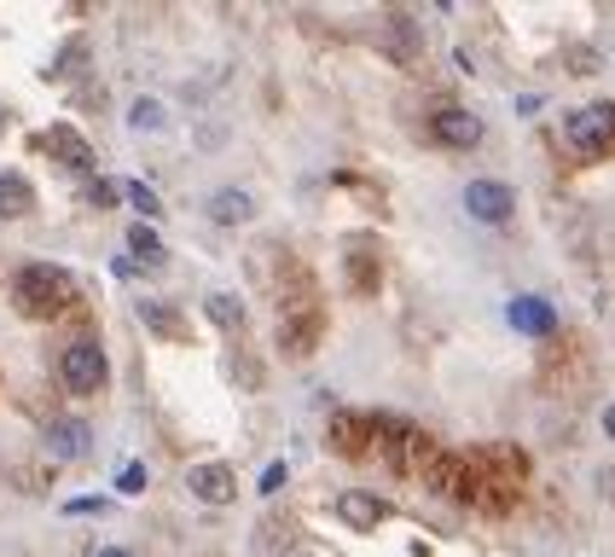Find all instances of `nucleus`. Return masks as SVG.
Wrapping results in <instances>:
<instances>
[{
  "label": "nucleus",
  "mask_w": 615,
  "mask_h": 557,
  "mask_svg": "<svg viewBox=\"0 0 615 557\" xmlns=\"http://www.w3.org/2000/svg\"><path fill=\"white\" fill-rule=\"evenodd\" d=\"M12 302H18V314H30V320H59L64 308H75V278L59 262H30L12 278Z\"/></svg>",
  "instance_id": "obj_1"
},
{
  "label": "nucleus",
  "mask_w": 615,
  "mask_h": 557,
  "mask_svg": "<svg viewBox=\"0 0 615 557\" xmlns=\"http://www.w3.org/2000/svg\"><path fill=\"white\" fill-rule=\"evenodd\" d=\"M372 453H377V459L390 465L395 476H430V465L442 459V453H435V442L424 436L419 424H406V418H377Z\"/></svg>",
  "instance_id": "obj_2"
},
{
  "label": "nucleus",
  "mask_w": 615,
  "mask_h": 557,
  "mask_svg": "<svg viewBox=\"0 0 615 557\" xmlns=\"http://www.w3.org/2000/svg\"><path fill=\"white\" fill-rule=\"evenodd\" d=\"M105 377H111V361H105V348H99V337H70L64 354H59V384L64 395L75 401H88L105 389Z\"/></svg>",
  "instance_id": "obj_3"
},
{
  "label": "nucleus",
  "mask_w": 615,
  "mask_h": 557,
  "mask_svg": "<svg viewBox=\"0 0 615 557\" xmlns=\"http://www.w3.org/2000/svg\"><path fill=\"white\" fill-rule=\"evenodd\" d=\"M563 140H569L575 158H609L615 151V105H575L563 117Z\"/></svg>",
  "instance_id": "obj_4"
},
{
  "label": "nucleus",
  "mask_w": 615,
  "mask_h": 557,
  "mask_svg": "<svg viewBox=\"0 0 615 557\" xmlns=\"http://www.w3.org/2000/svg\"><path fill=\"white\" fill-rule=\"evenodd\" d=\"M320 325H325L320 302H285V308H279V348H285L291 361H308V354L320 348Z\"/></svg>",
  "instance_id": "obj_5"
},
{
  "label": "nucleus",
  "mask_w": 615,
  "mask_h": 557,
  "mask_svg": "<svg viewBox=\"0 0 615 557\" xmlns=\"http://www.w3.org/2000/svg\"><path fill=\"white\" fill-rule=\"evenodd\" d=\"M36 151H47L53 163H64V169H75V174H88V169H93V145H88V134H82V129H70V122H53V129H41V134H36Z\"/></svg>",
  "instance_id": "obj_6"
},
{
  "label": "nucleus",
  "mask_w": 615,
  "mask_h": 557,
  "mask_svg": "<svg viewBox=\"0 0 615 557\" xmlns=\"http://www.w3.org/2000/svg\"><path fill=\"white\" fill-rule=\"evenodd\" d=\"M377 53L390 59V64H413L424 53V30L406 12H390V18L377 23Z\"/></svg>",
  "instance_id": "obj_7"
},
{
  "label": "nucleus",
  "mask_w": 615,
  "mask_h": 557,
  "mask_svg": "<svg viewBox=\"0 0 615 557\" xmlns=\"http://www.w3.org/2000/svg\"><path fill=\"white\" fill-rule=\"evenodd\" d=\"M511 210H517V192H511L505 181H471V186H465V215H471V221L505 226Z\"/></svg>",
  "instance_id": "obj_8"
},
{
  "label": "nucleus",
  "mask_w": 615,
  "mask_h": 557,
  "mask_svg": "<svg viewBox=\"0 0 615 557\" xmlns=\"http://www.w3.org/2000/svg\"><path fill=\"white\" fill-rule=\"evenodd\" d=\"M430 134H435V145H447V151H471V145H482V117L465 111V105H442L430 117Z\"/></svg>",
  "instance_id": "obj_9"
},
{
  "label": "nucleus",
  "mask_w": 615,
  "mask_h": 557,
  "mask_svg": "<svg viewBox=\"0 0 615 557\" xmlns=\"http://www.w3.org/2000/svg\"><path fill=\"white\" fill-rule=\"evenodd\" d=\"M186 494L203 505H226V499H239V470L221 465V459H203L186 470Z\"/></svg>",
  "instance_id": "obj_10"
},
{
  "label": "nucleus",
  "mask_w": 615,
  "mask_h": 557,
  "mask_svg": "<svg viewBox=\"0 0 615 557\" xmlns=\"http://www.w3.org/2000/svg\"><path fill=\"white\" fill-rule=\"evenodd\" d=\"M349 528H361V535H372L377 523H390L395 512H390V499H377V494H366V488H349V494H337V505H331Z\"/></svg>",
  "instance_id": "obj_11"
},
{
  "label": "nucleus",
  "mask_w": 615,
  "mask_h": 557,
  "mask_svg": "<svg viewBox=\"0 0 615 557\" xmlns=\"http://www.w3.org/2000/svg\"><path fill=\"white\" fill-rule=\"evenodd\" d=\"M331 453H343V459H361V453H372L377 442V418H361V413H343V418H331Z\"/></svg>",
  "instance_id": "obj_12"
},
{
  "label": "nucleus",
  "mask_w": 615,
  "mask_h": 557,
  "mask_svg": "<svg viewBox=\"0 0 615 557\" xmlns=\"http://www.w3.org/2000/svg\"><path fill=\"white\" fill-rule=\"evenodd\" d=\"M41 436H47V453H53V459H82L93 447V429L82 418H47Z\"/></svg>",
  "instance_id": "obj_13"
},
{
  "label": "nucleus",
  "mask_w": 615,
  "mask_h": 557,
  "mask_svg": "<svg viewBox=\"0 0 615 557\" xmlns=\"http://www.w3.org/2000/svg\"><path fill=\"white\" fill-rule=\"evenodd\" d=\"M505 320L517 325L523 337H557V308H552V302H541V296H517L505 308Z\"/></svg>",
  "instance_id": "obj_14"
},
{
  "label": "nucleus",
  "mask_w": 615,
  "mask_h": 557,
  "mask_svg": "<svg viewBox=\"0 0 615 557\" xmlns=\"http://www.w3.org/2000/svg\"><path fill=\"white\" fill-rule=\"evenodd\" d=\"M255 215V198L244 192V186H221V192H210V221L215 226H244Z\"/></svg>",
  "instance_id": "obj_15"
},
{
  "label": "nucleus",
  "mask_w": 615,
  "mask_h": 557,
  "mask_svg": "<svg viewBox=\"0 0 615 557\" xmlns=\"http://www.w3.org/2000/svg\"><path fill=\"white\" fill-rule=\"evenodd\" d=\"M343 267H349V285L361 291V296H372V291H377V278H383V262L372 256V244H366V239H354V244H349Z\"/></svg>",
  "instance_id": "obj_16"
},
{
  "label": "nucleus",
  "mask_w": 615,
  "mask_h": 557,
  "mask_svg": "<svg viewBox=\"0 0 615 557\" xmlns=\"http://www.w3.org/2000/svg\"><path fill=\"white\" fill-rule=\"evenodd\" d=\"M140 325H145V332H158L163 343H186L192 337L181 308H169V302H140Z\"/></svg>",
  "instance_id": "obj_17"
},
{
  "label": "nucleus",
  "mask_w": 615,
  "mask_h": 557,
  "mask_svg": "<svg viewBox=\"0 0 615 557\" xmlns=\"http://www.w3.org/2000/svg\"><path fill=\"white\" fill-rule=\"evenodd\" d=\"M36 210V192H30V181H23V174H0V221H23Z\"/></svg>",
  "instance_id": "obj_18"
},
{
  "label": "nucleus",
  "mask_w": 615,
  "mask_h": 557,
  "mask_svg": "<svg viewBox=\"0 0 615 557\" xmlns=\"http://www.w3.org/2000/svg\"><path fill=\"white\" fill-rule=\"evenodd\" d=\"M128 256L145 262V267H163V262H169V250H163V239H158V226H145V221L128 226Z\"/></svg>",
  "instance_id": "obj_19"
},
{
  "label": "nucleus",
  "mask_w": 615,
  "mask_h": 557,
  "mask_svg": "<svg viewBox=\"0 0 615 557\" xmlns=\"http://www.w3.org/2000/svg\"><path fill=\"white\" fill-rule=\"evenodd\" d=\"M203 314H210L221 332H244V320H250V308H244L239 296H226V291H215L210 302H203Z\"/></svg>",
  "instance_id": "obj_20"
},
{
  "label": "nucleus",
  "mask_w": 615,
  "mask_h": 557,
  "mask_svg": "<svg viewBox=\"0 0 615 557\" xmlns=\"http://www.w3.org/2000/svg\"><path fill=\"white\" fill-rule=\"evenodd\" d=\"M122 198H128V204H134V215H140L145 226H151V221H158V215H163V198H158V192H151L145 181H128V186H122Z\"/></svg>",
  "instance_id": "obj_21"
},
{
  "label": "nucleus",
  "mask_w": 615,
  "mask_h": 557,
  "mask_svg": "<svg viewBox=\"0 0 615 557\" xmlns=\"http://www.w3.org/2000/svg\"><path fill=\"white\" fill-rule=\"evenodd\" d=\"M145 483H151V470H145L140 459H128V465L117 470V494H128V499H134V494H145Z\"/></svg>",
  "instance_id": "obj_22"
},
{
  "label": "nucleus",
  "mask_w": 615,
  "mask_h": 557,
  "mask_svg": "<svg viewBox=\"0 0 615 557\" xmlns=\"http://www.w3.org/2000/svg\"><path fill=\"white\" fill-rule=\"evenodd\" d=\"M128 129H163V105H158V99H140V105L134 111H128Z\"/></svg>",
  "instance_id": "obj_23"
},
{
  "label": "nucleus",
  "mask_w": 615,
  "mask_h": 557,
  "mask_svg": "<svg viewBox=\"0 0 615 557\" xmlns=\"http://www.w3.org/2000/svg\"><path fill=\"white\" fill-rule=\"evenodd\" d=\"M88 204L93 210H117L122 204V186L117 181H88Z\"/></svg>",
  "instance_id": "obj_24"
},
{
  "label": "nucleus",
  "mask_w": 615,
  "mask_h": 557,
  "mask_svg": "<svg viewBox=\"0 0 615 557\" xmlns=\"http://www.w3.org/2000/svg\"><path fill=\"white\" fill-rule=\"evenodd\" d=\"M93 512H99V517H105V512H111V505H105V499H99V494H88V499H70V505H64V517H93Z\"/></svg>",
  "instance_id": "obj_25"
},
{
  "label": "nucleus",
  "mask_w": 615,
  "mask_h": 557,
  "mask_svg": "<svg viewBox=\"0 0 615 557\" xmlns=\"http://www.w3.org/2000/svg\"><path fill=\"white\" fill-rule=\"evenodd\" d=\"M285 476H291V465H285V459H273V465L262 470V494H279V488H285Z\"/></svg>",
  "instance_id": "obj_26"
},
{
  "label": "nucleus",
  "mask_w": 615,
  "mask_h": 557,
  "mask_svg": "<svg viewBox=\"0 0 615 557\" xmlns=\"http://www.w3.org/2000/svg\"><path fill=\"white\" fill-rule=\"evenodd\" d=\"M273 557H314V551H308L302 540H285V546H273Z\"/></svg>",
  "instance_id": "obj_27"
},
{
  "label": "nucleus",
  "mask_w": 615,
  "mask_h": 557,
  "mask_svg": "<svg viewBox=\"0 0 615 557\" xmlns=\"http://www.w3.org/2000/svg\"><path fill=\"white\" fill-rule=\"evenodd\" d=\"M99 557H140V551H128V546H105V551H99Z\"/></svg>",
  "instance_id": "obj_28"
},
{
  "label": "nucleus",
  "mask_w": 615,
  "mask_h": 557,
  "mask_svg": "<svg viewBox=\"0 0 615 557\" xmlns=\"http://www.w3.org/2000/svg\"><path fill=\"white\" fill-rule=\"evenodd\" d=\"M598 488H604V494H615V470H604V476H598Z\"/></svg>",
  "instance_id": "obj_29"
},
{
  "label": "nucleus",
  "mask_w": 615,
  "mask_h": 557,
  "mask_svg": "<svg viewBox=\"0 0 615 557\" xmlns=\"http://www.w3.org/2000/svg\"><path fill=\"white\" fill-rule=\"evenodd\" d=\"M604 429H609V436H615V407H609V413H604Z\"/></svg>",
  "instance_id": "obj_30"
},
{
  "label": "nucleus",
  "mask_w": 615,
  "mask_h": 557,
  "mask_svg": "<svg viewBox=\"0 0 615 557\" xmlns=\"http://www.w3.org/2000/svg\"><path fill=\"white\" fill-rule=\"evenodd\" d=\"M7 122H12V117H7V111H0V134H7Z\"/></svg>",
  "instance_id": "obj_31"
}]
</instances>
